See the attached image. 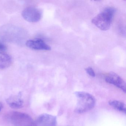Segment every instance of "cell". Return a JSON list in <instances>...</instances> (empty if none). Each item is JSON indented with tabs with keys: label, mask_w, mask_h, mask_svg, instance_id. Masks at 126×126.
<instances>
[{
	"label": "cell",
	"mask_w": 126,
	"mask_h": 126,
	"mask_svg": "<svg viewBox=\"0 0 126 126\" xmlns=\"http://www.w3.org/2000/svg\"><path fill=\"white\" fill-rule=\"evenodd\" d=\"M3 107V106L1 102H0V112L1 111Z\"/></svg>",
	"instance_id": "13"
},
{
	"label": "cell",
	"mask_w": 126,
	"mask_h": 126,
	"mask_svg": "<svg viewBox=\"0 0 126 126\" xmlns=\"http://www.w3.org/2000/svg\"><path fill=\"white\" fill-rule=\"evenodd\" d=\"M115 12V9L113 7H107L93 18L92 23L100 30L107 31L110 28Z\"/></svg>",
	"instance_id": "2"
},
{
	"label": "cell",
	"mask_w": 126,
	"mask_h": 126,
	"mask_svg": "<svg viewBox=\"0 0 126 126\" xmlns=\"http://www.w3.org/2000/svg\"><path fill=\"white\" fill-rule=\"evenodd\" d=\"M10 118L15 126H36L35 122L30 116L24 113L12 112Z\"/></svg>",
	"instance_id": "3"
},
{
	"label": "cell",
	"mask_w": 126,
	"mask_h": 126,
	"mask_svg": "<svg viewBox=\"0 0 126 126\" xmlns=\"http://www.w3.org/2000/svg\"><path fill=\"white\" fill-rule=\"evenodd\" d=\"M12 62L11 57L4 51H0V69L7 68Z\"/></svg>",
	"instance_id": "9"
},
{
	"label": "cell",
	"mask_w": 126,
	"mask_h": 126,
	"mask_svg": "<svg viewBox=\"0 0 126 126\" xmlns=\"http://www.w3.org/2000/svg\"><path fill=\"white\" fill-rule=\"evenodd\" d=\"M24 19L30 22H36L40 20L42 17L41 11L33 7H28L25 9L22 13Z\"/></svg>",
	"instance_id": "4"
},
{
	"label": "cell",
	"mask_w": 126,
	"mask_h": 126,
	"mask_svg": "<svg viewBox=\"0 0 126 126\" xmlns=\"http://www.w3.org/2000/svg\"><path fill=\"white\" fill-rule=\"evenodd\" d=\"M26 45L29 48L33 50H51V47L42 39L29 40L26 42Z\"/></svg>",
	"instance_id": "7"
},
{
	"label": "cell",
	"mask_w": 126,
	"mask_h": 126,
	"mask_svg": "<svg viewBox=\"0 0 126 126\" xmlns=\"http://www.w3.org/2000/svg\"><path fill=\"white\" fill-rule=\"evenodd\" d=\"M85 71H86L88 75H90V76L94 77L95 76V72H94L93 69L91 67H88L87 68L85 69Z\"/></svg>",
	"instance_id": "11"
},
{
	"label": "cell",
	"mask_w": 126,
	"mask_h": 126,
	"mask_svg": "<svg viewBox=\"0 0 126 126\" xmlns=\"http://www.w3.org/2000/svg\"><path fill=\"white\" fill-rule=\"evenodd\" d=\"M109 104L115 110L126 113V105L123 102L117 100H111L109 101Z\"/></svg>",
	"instance_id": "10"
},
{
	"label": "cell",
	"mask_w": 126,
	"mask_h": 126,
	"mask_svg": "<svg viewBox=\"0 0 126 126\" xmlns=\"http://www.w3.org/2000/svg\"><path fill=\"white\" fill-rule=\"evenodd\" d=\"M6 46L2 42L0 41V51H5L6 50Z\"/></svg>",
	"instance_id": "12"
},
{
	"label": "cell",
	"mask_w": 126,
	"mask_h": 126,
	"mask_svg": "<svg viewBox=\"0 0 126 126\" xmlns=\"http://www.w3.org/2000/svg\"><path fill=\"white\" fill-rule=\"evenodd\" d=\"M77 102L75 108L77 113H82L93 109L95 107L96 100L95 97L89 93L78 91L75 93Z\"/></svg>",
	"instance_id": "1"
},
{
	"label": "cell",
	"mask_w": 126,
	"mask_h": 126,
	"mask_svg": "<svg viewBox=\"0 0 126 126\" xmlns=\"http://www.w3.org/2000/svg\"><path fill=\"white\" fill-rule=\"evenodd\" d=\"M8 104L14 109H20L23 105V101L20 94L10 96L6 99Z\"/></svg>",
	"instance_id": "8"
},
{
	"label": "cell",
	"mask_w": 126,
	"mask_h": 126,
	"mask_svg": "<svg viewBox=\"0 0 126 126\" xmlns=\"http://www.w3.org/2000/svg\"><path fill=\"white\" fill-rule=\"evenodd\" d=\"M35 122L36 126H56L57 123L56 116L47 113L40 115Z\"/></svg>",
	"instance_id": "6"
},
{
	"label": "cell",
	"mask_w": 126,
	"mask_h": 126,
	"mask_svg": "<svg viewBox=\"0 0 126 126\" xmlns=\"http://www.w3.org/2000/svg\"><path fill=\"white\" fill-rule=\"evenodd\" d=\"M105 80L107 82L115 85L126 93V83L124 79L114 72H110L106 77Z\"/></svg>",
	"instance_id": "5"
}]
</instances>
